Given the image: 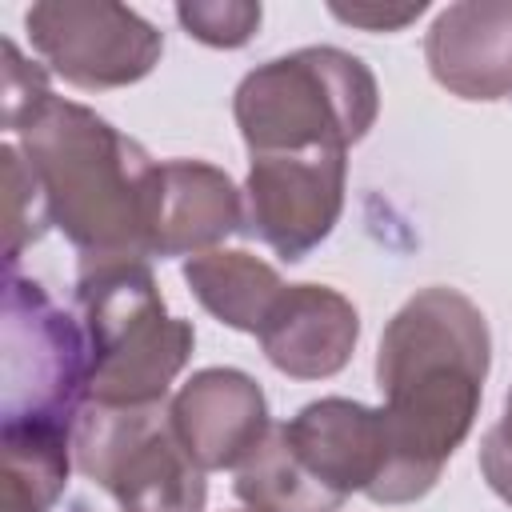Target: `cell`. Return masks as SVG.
I'll use <instances>...</instances> for the list:
<instances>
[{"label": "cell", "instance_id": "7a4b0ae2", "mask_svg": "<svg viewBox=\"0 0 512 512\" xmlns=\"http://www.w3.org/2000/svg\"><path fill=\"white\" fill-rule=\"evenodd\" d=\"M32 168L44 176L60 228L104 264L152 252V192L156 172L148 156L116 136L100 116L44 96L28 112Z\"/></svg>", "mask_w": 512, "mask_h": 512}, {"label": "cell", "instance_id": "277c9868", "mask_svg": "<svg viewBox=\"0 0 512 512\" xmlns=\"http://www.w3.org/2000/svg\"><path fill=\"white\" fill-rule=\"evenodd\" d=\"M92 328V388L104 404H156L184 364L192 328L164 316L152 276L132 264H100L80 284Z\"/></svg>", "mask_w": 512, "mask_h": 512}, {"label": "cell", "instance_id": "52a82bcc", "mask_svg": "<svg viewBox=\"0 0 512 512\" xmlns=\"http://www.w3.org/2000/svg\"><path fill=\"white\" fill-rule=\"evenodd\" d=\"M344 180V148H312V152H256L252 156V228L284 252L300 260L320 236H328L340 208Z\"/></svg>", "mask_w": 512, "mask_h": 512}, {"label": "cell", "instance_id": "9a60e30c", "mask_svg": "<svg viewBox=\"0 0 512 512\" xmlns=\"http://www.w3.org/2000/svg\"><path fill=\"white\" fill-rule=\"evenodd\" d=\"M480 464H484V476L488 484L512 500V392H508V408H504V420L488 432L484 440V452H480Z\"/></svg>", "mask_w": 512, "mask_h": 512}, {"label": "cell", "instance_id": "7c38bea8", "mask_svg": "<svg viewBox=\"0 0 512 512\" xmlns=\"http://www.w3.org/2000/svg\"><path fill=\"white\" fill-rule=\"evenodd\" d=\"M196 296L232 328L260 332L264 316L280 296V280L272 268L252 260L248 252H212L184 268Z\"/></svg>", "mask_w": 512, "mask_h": 512}, {"label": "cell", "instance_id": "8fae6325", "mask_svg": "<svg viewBox=\"0 0 512 512\" xmlns=\"http://www.w3.org/2000/svg\"><path fill=\"white\" fill-rule=\"evenodd\" d=\"M240 220L236 192L208 164H164L152 192V252L208 244Z\"/></svg>", "mask_w": 512, "mask_h": 512}, {"label": "cell", "instance_id": "9c48e42d", "mask_svg": "<svg viewBox=\"0 0 512 512\" xmlns=\"http://www.w3.org/2000/svg\"><path fill=\"white\" fill-rule=\"evenodd\" d=\"M436 80L468 100L512 92V4H452L428 32Z\"/></svg>", "mask_w": 512, "mask_h": 512}, {"label": "cell", "instance_id": "5b68a950", "mask_svg": "<svg viewBox=\"0 0 512 512\" xmlns=\"http://www.w3.org/2000/svg\"><path fill=\"white\" fill-rule=\"evenodd\" d=\"M80 468L108 484L124 512H200L204 480L156 404H104L80 420Z\"/></svg>", "mask_w": 512, "mask_h": 512}, {"label": "cell", "instance_id": "2e32d148", "mask_svg": "<svg viewBox=\"0 0 512 512\" xmlns=\"http://www.w3.org/2000/svg\"><path fill=\"white\" fill-rule=\"evenodd\" d=\"M424 12V4H404V8H380V4H332V16L348 20V24H360V28H372V32H392V28H404L408 20H416Z\"/></svg>", "mask_w": 512, "mask_h": 512}, {"label": "cell", "instance_id": "ba28073f", "mask_svg": "<svg viewBox=\"0 0 512 512\" xmlns=\"http://www.w3.org/2000/svg\"><path fill=\"white\" fill-rule=\"evenodd\" d=\"M172 428L204 468H228L264 444V396L240 372H200L172 404Z\"/></svg>", "mask_w": 512, "mask_h": 512}, {"label": "cell", "instance_id": "30bf717a", "mask_svg": "<svg viewBox=\"0 0 512 512\" xmlns=\"http://www.w3.org/2000/svg\"><path fill=\"white\" fill-rule=\"evenodd\" d=\"M268 360L296 376H328L348 360L356 344V312L324 288L300 284L280 292L272 312L260 324Z\"/></svg>", "mask_w": 512, "mask_h": 512}, {"label": "cell", "instance_id": "4fadbf2b", "mask_svg": "<svg viewBox=\"0 0 512 512\" xmlns=\"http://www.w3.org/2000/svg\"><path fill=\"white\" fill-rule=\"evenodd\" d=\"M236 492L256 512H332L344 496L328 492L284 444L280 428L268 444H260L248 460V468L236 480Z\"/></svg>", "mask_w": 512, "mask_h": 512}, {"label": "cell", "instance_id": "5bb4252c", "mask_svg": "<svg viewBox=\"0 0 512 512\" xmlns=\"http://www.w3.org/2000/svg\"><path fill=\"white\" fill-rule=\"evenodd\" d=\"M188 36L220 48L244 44L260 24V4H180L176 8Z\"/></svg>", "mask_w": 512, "mask_h": 512}, {"label": "cell", "instance_id": "8992f818", "mask_svg": "<svg viewBox=\"0 0 512 512\" xmlns=\"http://www.w3.org/2000/svg\"><path fill=\"white\" fill-rule=\"evenodd\" d=\"M24 24L52 68L84 88L132 84L164 48L160 32L120 4H36Z\"/></svg>", "mask_w": 512, "mask_h": 512}, {"label": "cell", "instance_id": "3957f363", "mask_svg": "<svg viewBox=\"0 0 512 512\" xmlns=\"http://www.w3.org/2000/svg\"><path fill=\"white\" fill-rule=\"evenodd\" d=\"M376 112L368 68L336 48H304L256 68L236 92L244 140L256 152H312L360 140Z\"/></svg>", "mask_w": 512, "mask_h": 512}, {"label": "cell", "instance_id": "6da1fadb", "mask_svg": "<svg viewBox=\"0 0 512 512\" xmlns=\"http://www.w3.org/2000/svg\"><path fill=\"white\" fill-rule=\"evenodd\" d=\"M484 368V316L464 296L432 288L392 320L376 360L392 464L376 500H412L432 488L440 460L472 424Z\"/></svg>", "mask_w": 512, "mask_h": 512}]
</instances>
